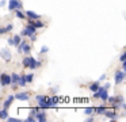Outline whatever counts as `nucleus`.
<instances>
[{
    "label": "nucleus",
    "instance_id": "nucleus-17",
    "mask_svg": "<svg viewBox=\"0 0 126 122\" xmlns=\"http://www.w3.org/2000/svg\"><path fill=\"white\" fill-rule=\"evenodd\" d=\"M20 41H22V37H20V35H14V37H12V46H16V45H19L20 43Z\"/></svg>",
    "mask_w": 126,
    "mask_h": 122
},
{
    "label": "nucleus",
    "instance_id": "nucleus-21",
    "mask_svg": "<svg viewBox=\"0 0 126 122\" xmlns=\"http://www.w3.org/2000/svg\"><path fill=\"white\" fill-rule=\"evenodd\" d=\"M15 11V16L19 19H26V15L22 12V10H14Z\"/></svg>",
    "mask_w": 126,
    "mask_h": 122
},
{
    "label": "nucleus",
    "instance_id": "nucleus-28",
    "mask_svg": "<svg viewBox=\"0 0 126 122\" xmlns=\"http://www.w3.org/2000/svg\"><path fill=\"white\" fill-rule=\"evenodd\" d=\"M47 50H49V48H47V46H42V49L39 50V53H41V54H44V53H46Z\"/></svg>",
    "mask_w": 126,
    "mask_h": 122
},
{
    "label": "nucleus",
    "instance_id": "nucleus-6",
    "mask_svg": "<svg viewBox=\"0 0 126 122\" xmlns=\"http://www.w3.org/2000/svg\"><path fill=\"white\" fill-rule=\"evenodd\" d=\"M34 118H35V121H39V122H45V121H47V115H46V113H45L42 108H39L38 111L35 113V115H34Z\"/></svg>",
    "mask_w": 126,
    "mask_h": 122
},
{
    "label": "nucleus",
    "instance_id": "nucleus-14",
    "mask_svg": "<svg viewBox=\"0 0 126 122\" xmlns=\"http://www.w3.org/2000/svg\"><path fill=\"white\" fill-rule=\"evenodd\" d=\"M33 26L35 27V29H44V27H46V24H45L44 22H41L39 19H37V20H33Z\"/></svg>",
    "mask_w": 126,
    "mask_h": 122
},
{
    "label": "nucleus",
    "instance_id": "nucleus-23",
    "mask_svg": "<svg viewBox=\"0 0 126 122\" xmlns=\"http://www.w3.org/2000/svg\"><path fill=\"white\" fill-rule=\"evenodd\" d=\"M84 114H87V115H91V114H94V107H87L84 110Z\"/></svg>",
    "mask_w": 126,
    "mask_h": 122
},
{
    "label": "nucleus",
    "instance_id": "nucleus-5",
    "mask_svg": "<svg viewBox=\"0 0 126 122\" xmlns=\"http://www.w3.org/2000/svg\"><path fill=\"white\" fill-rule=\"evenodd\" d=\"M8 10L10 11L22 10V1H20V0H10L8 1Z\"/></svg>",
    "mask_w": 126,
    "mask_h": 122
},
{
    "label": "nucleus",
    "instance_id": "nucleus-33",
    "mask_svg": "<svg viewBox=\"0 0 126 122\" xmlns=\"http://www.w3.org/2000/svg\"><path fill=\"white\" fill-rule=\"evenodd\" d=\"M122 70H125V72H126V61L122 62Z\"/></svg>",
    "mask_w": 126,
    "mask_h": 122
},
{
    "label": "nucleus",
    "instance_id": "nucleus-11",
    "mask_svg": "<svg viewBox=\"0 0 126 122\" xmlns=\"http://www.w3.org/2000/svg\"><path fill=\"white\" fill-rule=\"evenodd\" d=\"M45 99H46L45 95H37L35 96V100H37V103H38V107L42 108V110H45Z\"/></svg>",
    "mask_w": 126,
    "mask_h": 122
},
{
    "label": "nucleus",
    "instance_id": "nucleus-20",
    "mask_svg": "<svg viewBox=\"0 0 126 122\" xmlns=\"http://www.w3.org/2000/svg\"><path fill=\"white\" fill-rule=\"evenodd\" d=\"M8 118V110L3 108V110H0V119H7Z\"/></svg>",
    "mask_w": 126,
    "mask_h": 122
},
{
    "label": "nucleus",
    "instance_id": "nucleus-2",
    "mask_svg": "<svg viewBox=\"0 0 126 122\" xmlns=\"http://www.w3.org/2000/svg\"><path fill=\"white\" fill-rule=\"evenodd\" d=\"M126 79V72L122 69H117L114 73V81H115V86H118V84L123 83V80Z\"/></svg>",
    "mask_w": 126,
    "mask_h": 122
},
{
    "label": "nucleus",
    "instance_id": "nucleus-12",
    "mask_svg": "<svg viewBox=\"0 0 126 122\" xmlns=\"http://www.w3.org/2000/svg\"><path fill=\"white\" fill-rule=\"evenodd\" d=\"M14 99H15V98H14V95H10V96L6 99V102L3 103V108L8 110V108H10V106H11V103H12V100H14Z\"/></svg>",
    "mask_w": 126,
    "mask_h": 122
},
{
    "label": "nucleus",
    "instance_id": "nucleus-4",
    "mask_svg": "<svg viewBox=\"0 0 126 122\" xmlns=\"http://www.w3.org/2000/svg\"><path fill=\"white\" fill-rule=\"evenodd\" d=\"M0 86L1 87L11 86V76L8 73H1L0 75Z\"/></svg>",
    "mask_w": 126,
    "mask_h": 122
},
{
    "label": "nucleus",
    "instance_id": "nucleus-16",
    "mask_svg": "<svg viewBox=\"0 0 126 122\" xmlns=\"http://www.w3.org/2000/svg\"><path fill=\"white\" fill-rule=\"evenodd\" d=\"M98 88H99V81H95V83H91L90 86H88V89H90L91 92L98 91Z\"/></svg>",
    "mask_w": 126,
    "mask_h": 122
},
{
    "label": "nucleus",
    "instance_id": "nucleus-26",
    "mask_svg": "<svg viewBox=\"0 0 126 122\" xmlns=\"http://www.w3.org/2000/svg\"><path fill=\"white\" fill-rule=\"evenodd\" d=\"M119 61H121V62L126 61V53H125V52H123V53L121 54V57H119Z\"/></svg>",
    "mask_w": 126,
    "mask_h": 122
},
{
    "label": "nucleus",
    "instance_id": "nucleus-35",
    "mask_svg": "<svg viewBox=\"0 0 126 122\" xmlns=\"http://www.w3.org/2000/svg\"><path fill=\"white\" fill-rule=\"evenodd\" d=\"M94 119H95V118H94V117H88V118H87V121H88V122H92Z\"/></svg>",
    "mask_w": 126,
    "mask_h": 122
},
{
    "label": "nucleus",
    "instance_id": "nucleus-25",
    "mask_svg": "<svg viewBox=\"0 0 126 122\" xmlns=\"http://www.w3.org/2000/svg\"><path fill=\"white\" fill-rule=\"evenodd\" d=\"M7 33H10L8 30H7V27H0V35H3V34H7Z\"/></svg>",
    "mask_w": 126,
    "mask_h": 122
},
{
    "label": "nucleus",
    "instance_id": "nucleus-1",
    "mask_svg": "<svg viewBox=\"0 0 126 122\" xmlns=\"http://www.w3.org/2000/svg\"><path fill=\"white\" fill-rule=\"evenodd\" d=\"M37 33V29L33 26V20L31 19H27V24L25 26V29L22 30V35L23 37H30V35L35 34Z\"/></svg>",
    "mask_w": 126,
    "mask_h": 122
},
{
    "label": "nucleus",
    "instance_id": "nucleus-36",
    "mask_svg": "<svg viewBox=\"0 0 126 122\" xmlns=\"http://www.w3.org/2000/svg\"><path fill=\"white\" fill-rule=\"evenodd\" d=\"M4 5H6V1H4V0H1V1H0V7H4Z\"/></svg>",
    "mask_w": 126,
    "mask_h": 122
},
{
    "label": "nucleus",
    "instance_id": "nucleus-34",
    "mask_svg": "<svg viewBox=\"0 0 126 122\" xmlns=\"http://www.w3.org/2000/svg\"><path fill=\"white\" fill-rule=\"evenodd\" d=\"M103 88L109 89V88H110V83H106V84H104V86H103Z\"/></svg>",
    "mask_w": 126,
    "mask_h": 122
},
{
    "label": "nucleus",
    "instance_id": "nucleus-30",
    "mask_svg": "<svg viewBox=\"0 0 126 122\" xmlns=\"http://www.w3.org/2000/svg\"><path fill=\"white\" fill-rule=\"evenodd\" d=\"M7 119H8L10 122H16V121H18V122H20V119H19V118H10V117H8Z\"/></svg>",
    "mask_w": 126,
    "mask_h": 122
},
{
    "label": "nucleus",
    "instance_id": "nucleus-32",
    "mask_svg": "<svg viewBox=\"0 0 126 122\" xmlns=\"http://www.w3.org/2000/svg\"><path fill=\"white\" fill-rule=\"evenodd\" d=\"M106 77H107L106 75H102L100 77H99V80H98V81H103V80H106Z\"/></svg>",
    "mask_w": 126,
    "mask_h": 122
},
{
    "label": "nucleus",
    "instance_id": "nucleus-27",
    "mask_svg": "<svg viewBox=\"0 0 126 122\" xmlns=\"http://www.w3.org/2000/svg\"><path fill=\"white\" fill-rule=\"evenodd\" d=\"M25 121H26V122H34V121H35V118H34L33 115H29L27 118L25 119Z\"/></svg>",
    "mask_w": 126,
    "mask_h": 122
},
{
    "label": "nucleus",
    "instance_id": "nucleus-22",
    "mask_svg": "<svg viewBox=\"0 0 126 122\" xmlns=\"http://www.w3.org/2000/svg\"><path fill=\"white\" fill-rule=\"evenodd\" d=\"M22 65L26 68V69H27V67H29V54L25 57V58H23V61H22Z\"/></svg>",
    "mask_w": 126,
    "mask_h": 122
},
{
    "label": "nucleus",
    "instance_id": "nucleus-15",
    "mask_svg": "<svg viewBox=\"0 0 126 122\" xmlns=\"http://www.w3.org/2000/svg\"><path fill=\"white\" fill-rule=\"evenodd\" d=\"M27 84L26 81V75H19V80H18V86L19 87H25Z\"/></svg>",
    "mask_w": 126,
    "mask_h": 122
},
{
    "label": "nucleus",
    "instance_id": "nucleus-8",
    "mask_svg": "<svg viewBox=\"0 0 126 122\" xmlns=\"http://www.w3.org/2000/svg\"><path fill=\"white\" fill-rule=\"evenodd\" d=\"M103 115H106L109 119H111V121H117L118 119V114H117V110H106L104 111Z\"/></svg>",
    "mask_w": 126,
    "mask_h": 122
},
{
    "label": "nucleus",
    "instance_id": "nucleus-19",
    "mask_svg": "<svg viewBox=\"0 0 126 122\" xmlns=\"http://www.w3.org/2000/svg\"><path fill=\"white\" fill-rule=\"evenodd\" d=\"M11 84H18V80H19V75L18 73H11Z\"/></svg>",
    "mask_w": 126,
    "mask_h": 122
},
{
    "label": "nucleus",
    "instance_id": "nucleus-24",
    "mask_svg": "<svg viewBox=\"0 0 126 122\" xmlns=\"http://www.w3.org/2000/svg\"><path fill=\"white\" fill-rule=\"evenodd\" d=\"M33 79H34V75H33V73H29V75H26V81H27V83H31V81H33Z\"/></svg>",
    "mask_w": 126,
    "mask_h": 122
},
{
    "label": "nucleus",
    "instance_id": "nucleus-7",
    "mask_svg": "<svg viewBox=\"0 0 126 122\" xmlns=\"http://www.w3.org/2000/svg\"><path fill=\"white\" fill-rule=\"evenodd\" d=\"M41 65H42L41 61H37L34 57L29 56V67H27V69H35V68L41 67Z\"/></svg>",
    "mask_w": 126,
    "mask_h": 122
},
{
    "label": "nucleus",
    "instance_id": "nucleus-29",
    "mask_svg": "<svg viewBox=\"0 0 126 122\" xmlns=\"http://www.w3.org/2000/svg\"><path fill=\"white\" fill-rule=\"evenodd\" d=\"M58 100H60V99H58L57 96L52 98V103H53V106H54V105H57V103H58Z\"/></svg>",
    "mask_w": 126,
    "mask_h": 122
},
{
    "label": "nucleus",
    "instance_id": "nucleus-9",
    "mask_svg": "<svg viewBox=\"0 0 126 122\" xmlns=\"http://www.w3.org/2000/svg\"><path fill=\"white\" fill-rule=\"evenodd\" d=\"M14 98L15 99H18V100H29V98H30V92H27V91H25V92H18L16 95H14Z\"/></svg>",
    "mask_w": 126,
    "mask_h": 122
},
{
    "label": "nucleus",
    "instance_id": "nucleus-3",
    "mask_svg": "<svg viewBox=\"0 0 126 122\" xmlns=\"http://www.w3.org/2000/svg\"><path fill=\"white\" fill-rule=\"evenodd\" d=\"M0 58H3L6 62H10V61H11L12 54H11V52H10V49L3 48L1 50H0Z\"/></svg>",
    "mask_w": 126,
    "mask_h": 122
},
{
    "label": "nucleus",
    "instance_id": "nucleus-31",
    "mask_svg": "<svg viewBox=\"0 0 126 122\" xmlns=\"http://www.w3.org/2000/svg\"><path fill=\"white\" fill-rule=\"evenodd\" d=\"M30 39L33 41V42H34V41H37V33H35V34H33V35H30Z\"/></svg>",
    "mask_w": 126,
    "mask_h": 122
},
{
    "label": "nucleus",
    "instance_id": "nucleus-10",
    "mask_svg": "<svg viewBox=\"0 0 126 122\" xmlns=\"http://www.w3.org/2000/svg\"><path fill=\"white\" fill-rule=\"evenodd\" d=\"M26 19H31V20H37V19H41V15H38L37 12H34V11H30L27 10L26 11Z\"/></svg>",
    "mask_w": 126,
    "mask_h": 122
},
{
    "label": "nucleus",
    "instance_id": "nucleus-18",
    "mask_svg": "<svg viewBox=\"0 0 126 122\" xmlns=\"http://www.w3.org/2000/svg\"><path fill=\"white\" fill-rule=\"evenodd\" d=\"M99 98H100V99L103 100V102H106V100H107V98H109V92H107V89H106V88H103V89H102L100 96H99Z\"/></svg>",
    "mask_w": 126,
    "mask_h": 122
},
{
    "label": "nucleus",
    "instance_id": "nucleus-13",
    "mask_svg": "<svg viewBox=\"0 0 126 122\" xmlns=\"http://www.w3.org/2000/svg\"><path fill=\"white\" fill-rule=\"evenodd\" d=\"M107 108L104 107V106H99V107H94V113H96L98 115H103L104 111H106Z\"/></svg>",
    "mask_w": 126,
    "mask_h": 122
},
{
    "label": "nucleus",
    "instance_id": "nucleus-37",
    "mask_svg": "<svg viewBox=\"0 0 126 122\" xmlns=\"http://www.w3.org/2000/svg\"><path fill=\"white\" fill-rule=\"evenodd\" d=\"M8 43H10V45H12V37L8 38Z\"/></svg>",
    "mask_w": 126,
    "mask_h": 122
}]
</instances>
